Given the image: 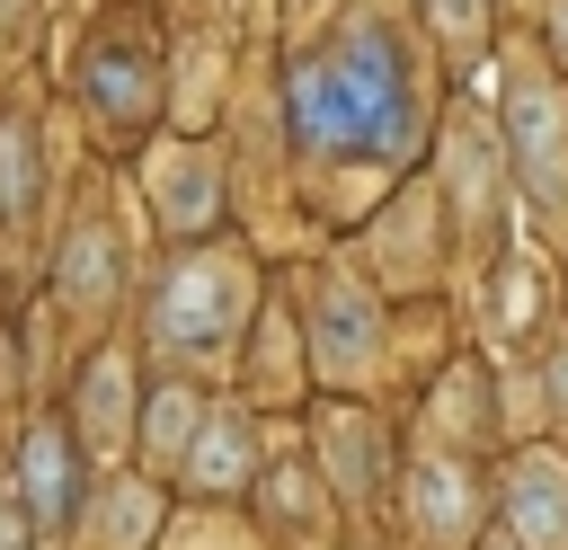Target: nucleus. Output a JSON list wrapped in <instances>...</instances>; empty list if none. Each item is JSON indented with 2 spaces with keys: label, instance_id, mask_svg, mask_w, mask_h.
<instances>
[{
  "label": "nucleus",
  "instance_id": "1",
  "mask_svg": "<svg viewBox=\"0 0 568 550\" xmlns=\"http://www.w3.org/2000/svg\"><path fill=\"white\" fill-rule=\"evenodd\" d=\"M284 106L311 151H382L408 133V62L382 27H355L284 80Z\"/></svg>",
  "mask_w": 568,
  "mask_h": 550
},
{
  "label": "nucleus",
  "instance_id": "2",
  "mask_svg": "<svg viewBox=\"0 0 568 550\" xmlns=\"http://www.w3.org/2000/svg\"><path fill=\"white\" fill-rule=\"evenodd\" d=\"M506 133H515V160H524L532 195H541V204H568V106H559L541 80H524V89L506 98Z\"/></svg>",
  "mask_w": 568,
  "mask_h": 550
},
{
  "label": "nucleus",
  "instance_id": "3",
  "mask_svg": "<svg viewBox=\"0 0 568 550\" xmlns=\"http://www.w3.org/2000/svg\"><path fill=\"white\" fill-rule=\"evenodd\" d=\"M231 319H240V275L231 266L195 257V266L169 275V293H160V337L169 346H213Z\"/></svg>",
  "mask_w": 568,
  "mask_h": 550
},
{
  "label": "nucleus",
  "instance_id": "4",
  "mask_svg": "<svg viewBox=\"0 0 568 550\" xmlns=\"http://www.w3.org/2000/svg\"><path fill=\"white\" fill-rule=\"evenodd\" d=\"M506 506H515V541L524 550H559L568 541V470L550 452H524L506 470Z\"/></svg>",
  "mask_w": 568,
  "mask_h": 550
},
{
  "label": "nucleus",
  "instance_id": "5",
  "mask_svg": "<svg viewBox=\"0 0 568 550\" xmlns=\"http://www.w3.org/2000/svg\"><path fill=\"white\" fill-rule=\"evenodd\" d=\"M408 506H417V523H426L435 541H462V532H470V488H462V470H453L444 452H417Z\"/></svg>",
  "mask_w": 568,
  "mask_h": 550
},
{
  "label": "nucleus",
  "instance_id": "6",
  "mask_svg": "<svg viewBox=\"0 0 568 550\" xmlns=\"http://www.w3.org/2000/svg\"><path fill=\"white\" fill-rule=\"evenodd\" d=\"M373 355V310H364V293H328V310H320V364L328 373H355Z\"/></svg>",
  "mask_w": 568,
  "mask_h": 550
},
{
  "label": "nucleus",
  "instance_id": "7",
  "mask_svg": "<svg viewBox=\"0 0 568 550\" xmlns=\"http://www.w3.org/2000/svg\"><path fill=\"white\" fill-rule=\"evenodd\" d=\"M106 275H115V257H106V231H80V240H71V257H62V302L98 310V302H106Z\"/></svg>",
  "mask_w": 568,
  "mask_h": 550
},
{
  "label": "nucleus",
  "instance_id": "8",
  "mask_svg": "<svg viewBox=\"0 0 568 550\" xmlns=\"http://www.w3.org/2000/svg\"><path fill=\"white\" fill-rule=\"evenodd\" d=\"M89 98H98L106 115H133V106L151 98V71L124 62V53H89Z\"/></svg>",
  "mask_w": 568,
  "mask_h": 550
},
{
  "label": "nucleus",
  "instance_id": "9",
  "mask_svg": "<svg viewBox=\"0 0 568 550\" xmlns=\"http://www.w3.org/2000/svg\"><path fill=\"white\" fill-rule=\"evenodd\" d=\"M160 195H169L178 222H204V213H213V177H204V160L169 151V160H160Z\"/></svg>",
  "mask_w": 568,
  "mask_h": 550
},
{
  "label": "nucleus",
  "instance_id": "10",
  "mask_svg": "<svg viewBox=\"0 0 568 550\" xmlns=\"http://www.w3.org/2000/svg\"><path fill=\"white\" fill-rule=\"evenodd\" d=\"M240 452H248V444H240V426H231V417H213V426L195 435V452H186V470H195L204 488H231V479H240Z\"/></svg>",
  "mask_w": 568,
  "mask_h": 550
},
{
  "label": "nucleus",
  "instance_id": "11",
  "mask_svg": "<svg viewBox=\"0 0 568 550\" xmlns=\"http://www.w3.org/2000/svg\"><path fill=\"white\" fill-rule=\"evenodd\" d=\"M27 488H36V515H62V506H71V479H62V435H53V426H36V444H27Z\"/></svg>",
  "mask_w": 568,
  "mask_h": 550
},
{
  "label": "nucleus",
  "instance_id": "12",
  "mask_svg": "<svg viewBox=\"0 0 568 550\" xmlns=\"http://www.w3.org/2000/svg\"><path fill=\"white\" fill-rule=\"evenodd\" d=\"M115 426H124V364L106 355V364L89 373V435H98V444H115Z\"/></svg>",
  "mask_w": 568,
  "mask_h": 550
},
{
  "label": "nucleus",
  "instance_id": "13",
  "mask_svg": "<svg viewBox=\"0 0 568 550\" xmlns=\"http://www.w3.org/2000/svg\"><path fill=\"white\" fill-rule=\"evenodd\" d=\"M142 532H151V497L142 488H115L106 497V541L115 550H142Z\"/></svg>",
  "mask_w": 568,
  "mask_h": 550
},
{
  "label": "nucleus",
  "instance_id": "14",
  "mask_svg": "<svg viewBox=\"0 0 568 550\" xmlns=\"http://www.w3.org/2000/svg\"><path fill=\"white\" fill-rule=\"evenodd\" d=\"M186 426H195V399H186V390H160V408H151V444H160V452H178V444H186Z\"/></svg>",
  "mask_w": 568,
  "mask_h": 550
},
{
  "label": "nucleus",
  "instance_id": "15",
  "mask_svg": "<svg viewBox=\"0 0 568 550\" xmlns=\"http://www.w3.org/2000/svg\"><path fill=\"white\" fill-rule=\"evenodd\" d=\"M426 9H435V27H444V44H462V53L479 44V18H488L479 0H426Z\"/></svg>",
  "mask_w": 568,
  "mask_h": 550
},
{
  "label": "nucleus",
  "instance_id": "16",
  "mask_svg": "<svg viewBox=\"0 0 568 550\" xmlns=\"http://www.w3.org/2000/svg\"><path fill=\"white\" fill-rule=\"evenodd\" d=\"M550 399H559V408H568V346H559V355H550Z\"/></svg>",
  "mask_w": 568,
  "mask_h": 550
},
{
  "label": "nucleus",
  "instance_id": "17",
  "mask_svg": "<svg viewBox=\"0 0 568 550\" xmlns=\"http://www.w3.org/2000/svg\"><path fill=\"white\" fill-rule=\"evenodd\" d=\"M0 550H27V523H18L9 506H0Z\"/></svg>",
  "mask_w": 568,
  "mask_h": 550
},
{
  "label": "nucleus",
  "instance_id": "18",
  "mask_svg": "<svg viewBox=\"0 0 568 550\" xmlns=\"http://www.w3.org/2000/svg\"><path fill=\"white\" fill-rule=\"evenodd\" d=\"M550 18H559V44H568V0H559V9H550Z\"/></svg>",
  "mask_w": 568,
  "mask_h": 550
},
{
  "label": "nucleus",
  "instance_id": "19",
  "mask_svg": "<svg viewBox=\"0 0 568 550\" xmlns=\"http://www.w3.org/2000/svg\"><path fill=\"white\" fill-rule=\"evenodd\" d=\"M497 550H524V541H497Z\"/></svg>",
  "mask_w": 568,
  "mask_h": 550
}]
</instances>
